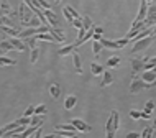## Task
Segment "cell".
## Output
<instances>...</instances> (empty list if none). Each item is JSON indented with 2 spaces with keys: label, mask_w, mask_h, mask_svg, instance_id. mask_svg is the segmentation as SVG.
I'll use <instances>...</instances> for the list:
<instances>
[{
  "label": "cell",
  "mask_w": 156,
  "mask_h": 138,
  "mask_svg": "<svg viewBox=\"0 0 156 138\" xmlns=\"http://www.w3.org/2000/svg\"><path fill=\"white\" fill-rule=\"evenodd\" d=\"M18 18H20V23H22L25 28L40 27V18H36V13L31 10V7L25 2H22L18 7Z\"/></svg>",
  "instance_id": "1"
},
{
  "label": "cell",
  "mask_w": 156,
  "mask_h": 138,
  "mask_svg": "<svg viewBox=\"0 0 156 138\" xmlns=\"http://www.w3.org/2000/svg\"><path fill=\"white\" fill-rule=\"evenodd\" d=\"M119 125H120V114L117 110H112L107 123H105V136H108V138L115 136L117 130H119Z\"/></svg>",
  "instance_id": "2"
},
{
  "label": "cell",
  "mask_w": 156,
  "mask_h": 138,
  "mask_svg": "<svg viewBox=\"0 0 156 138\" xmlns=\"http://www.w3.org/2000/svg\"><path fill=\"white\" fill-rule=\"evenodd\" d=\"M154 36L153 35H150V36H146V38H141V40H138V41H135L133 43V48H132V54H136V53H141V51H145L146 48L151 44V41H153Z\"/></svg>",
  "instance_id": "3"
},
{
  "label": "cell",
  "mask_w": 156,
  "mask_h": 138,
  "mask_svg": "<svg viewBox=\"0 0 156 138\" xmlns=\"http://www.w3.org/2000/svg\"><path fill=\"white\" fill-rule=\"evenodd\" d=\"M128 38H122V40H117V41H112V40H105L102 36L100 43L104 44V48H108V49H120V48H125L126 43H128Z\"/></svg>",
  "instance_id": "4"
},
{
  "label": "cell",
  "mask_w": 156,
  "mask_h": 138,
  "mask_svg": "<svg viewBox=\"0 0 156 138\" xmlns=\"http://www.w3.org/2000/svg\"><path fill=\"white\" fill-rule=\"evenodd\" d=\"M146 87H148V82H145L141 77L138 79L136 76H133L132 82H130V89H128V92H130V94H138V92H141L143 89H146Z\"/></svg>",
  "instance_id": "5"
},
{
  "label": "cell",
  "mask_w": 156,
  "mask_h": 138,
  "mask_svg": "<svg viewBox=\"0 0 156 138\" xmlns=\"http://www.w3.org/2000/svg\"><path fill=\"white\" fill-rule=\"evenodd\" d=\"M43 12H44V16H46V20H48V23L51 25V27H54V28H58V30L62 31L59 18H58V15L54 13V12H51V8H46V10H43Z\"/></svg>",
  "instance_id": "6"
},
{
  "label": "cell",
  "mask_w": 156,
  "mask_h": 138,
  "mask_svg": "<svg viewBox=\"0 0 156 138\" xmlns=\"http://www.w3.org/2000/svg\"><path fill=\"white\" fill-rule=\"evenodd\" d=\"M145 28H148V25H146V22H145V20H143V22H133V23H132V30L128 31V35H126V38H128V40H132L133 36H136L138 33H140V31H143Z\"/></svg>",
  "instance_id": "7"
},
{
  "label": "cell",
  "mask_w": 156,
  "mask_h": 138,
  "mask_svg": "<svg viewBox=\"0 0 156 138\" xmlns=\"http://www.w3.org/2000/svg\"><path fill=\"white\" fill-rule=\"evenodd\" d=\"M69 122L73 123L76 128H77L79 133H86V132H90V130H92L90 125H87V123L84 122V120H81V119H71Z\"/></svg>",
  "instance_id": "8"
},
{
  "label": "cell",
  "mask_w": 156,
  "mask_h": 138,
  "mask_svg": "<svg viewBox=\"0 0 156 138\" xmlns=\"http://www.w3.org/2000/svg\"><path fill=\"white\" fill-rule=\"evenodd\" d=\"M146 61H148V58H146V59H140V58H135V59H132V73H133V76H136L140 71H143Z\"/></svg>",
  "instance_id": "9"
},
{
  "label": "cell",
  "mask_w": 156,
  "mask_h": 138,
  "mask_svg": "<svg viewBox=\"0 0 156 138\" xmlns=\"http://www.w3.org/2000/svg\"><path fill=\"white\" fill-rule=\"evenodd\" d=\"M145 22L148 27H154L156 25V5H150L148 7V13H146Z\"/></svg>",
  "instance_id": "10"
},
{
  "label": "cell",
  "mask_w": 156,
  "mask_h": 138,
  "mask_svg": "<svg viewBox=\"0 0 156 138\" xmlns=\"http://www.w3.org/2000/svg\"><path fill=\"white\" fill-rule=\"evenodd\" d=\"M113 81H115V76L112 74V71L105 69L104 73H102V79H100V87H107V86H110Z\"/></svg>",
  "instance_id": "11"
},
{
  "label": "cell",
  "mask_w": 156,
  "mask_h": 138,
  "mask_svg": "<svg viewBox=\"0 0 156 138\" xmlns=\"http://www.w3.org/2000/svg\"><path fill=\"white\" fill-rule=\"evenodd\" d=\"M8 40H10V43L15 46V49H16V51H20V53L27 51V44H25V40L18 38V36H10Z\"/></svg>",
  "instance_id": "12"
},
{
  "label": "cell",
  "mask_w": 156,
  "mask_h": 138,
  "mask_svg": "<svg viewBox=\"0 0 156 138\" xmlns=\"http://www.w3.org/2000/svg\"><path fill=\"white\" fill-rule=\"evenodd\" d=\"M73 62H74V69L77 74H82V59H81V54L74 53L73 51Z\"/></svg>",
  "instance_id": "13"
},
{
  "label": "cell",
  "mask_w": 156,
  "mask_h": 138,
  "mask_svg": "<svg viewBox=\"0 0 156 138\" xmlns=\"http://www.w3.org/2000/svg\"><path fill=\"white\" fill-rule=\"evenodd\" d=\"M76 104H77V97H76L74 94L67 95V97L64 99V108L66 110H73V108L76 107Z\"/></svg>",
  "instance_id": "14"
},
{
  "label": "cell",
  "mask_w": 156,
  "mask_h": 138,
  "mask_svg": "<svg viewBox=\"0 0 156 138\" xmlns=\"http://www.w3.org/2000/svg\"><path fill=\"white\" fill-rule=\"evenodd\" d=\"M141 79H143V81H145V82H148V84H150V82H153L154 79H156V73H154L153 69H146V71H141Z\"/></svg>",
  "instance_id": "15"
},
{
  "label": "cell",
  "mask_w": 156,
  "mask_h": 138,
  "mask_svg": "<svg viewBox=\"0 0 156 138\" xmlns=\"http://www.w3.org/2000/svg\"><path fill=\"white\" fill-rule=\"evenodd\" d=\"M49 95L54 99V100H58L59 99V95H61V87L58 82H53L51 86H49Z\"/></svg>",
  "instance_id": "16"
},
{
  "label": "cell",
  "mask_w": 156,
  "mask_h": 138,
  "mask_svg": "<svg viewBox=\"0 0 156 138\" xmlns=\"http://www.w3.org/2000/svg\"><path fill=\"white\" fill-rule=\"evenodd\" d=\"M77 48V46H76V43L74 44H67V46H62V48L59 49V51H58V54H59V56H67V54H73V51L74 49Z\"/></svg>",
  "instance_id": "17"
},
{
  "label": "cell",
  "mask_w": 156,
  "mask_h": 138,
  "mask_svg": "<svg viewBox=\"0 0 156 138\" xmlns=\"http://www.w3.org/2000/svg\"><path fill=\"white\" fill-rule=\"evenodd\" d=\"M8 13H12V8L8 5V2L7 0H0V16L8 15Z\"/></svg>",
  "instance_id": "18"
},
{
  "label": "cell",
  "mask_w": 156,
  "mask_h": 138,
  "mask_svg": "<svg viewBox=\"0 0 156 138\" xmlns=\"http://www.w3.org/2000/svg\"><path fill=\"white\" fill-rule=\"evenodd\" d=\"M102 48H104V44L100 43V41L92 40V53H94V56H95V58L100 54V51H102Z\"/></svg>",
  "instance_id": "19"
},
{
  "label": "cell",
  "mask_w": 156,
  "mask_h": 138,
  "mask_svg": "<svg viewBox=\"0 0 156 138\" xmlns=\"http://www.w3.org/2000/svg\"><path fill=\"white\" fill-rule=\"evenodd\" d=\"M12 49H15V46L10 43V40H5V41H0V51L7 53V51H12Z\"/></svg>",
  "instance_id": "20"
},
{
  "label": "cell",
  "mask_w": 156,
  "mask_h": 138,
  "mask_svg": "<svg viewBox=\"0 0 156 138\" xmlns=\"http://www.w3.org/2000/svg\"><path fill=\"white\" fill-rule=\"evenodd\" d=\"M86 33H87V28H79L77 30V40H76V46H81L82 44V40H84V36H86Z\"/></svg>",
  "instance_id": "21"
},
{
  "label": "cell",
  "mask_w": 156,
  "mask_h": 138,
  "mask_svg": "<svg viewBox=\"0 0 156 138\" xmlns=\"http://www.w3.org/2000/svg\"><path fill=\"white\" fill-rule=\"evenodd\" d=\"M43 122H44V115H38V114H35V115L31 117V123H30V125L41 127V125H43Z\"/></svg>",
  "instance_id": "22"
},
{
  "label": "cell",
  "mask_w": 156,
  "mask_h": 138,
  "mask_svg": "<svg viewBox=\"0 0 156 138\" xmlns=\"http://www.w3.org/2000/svg\"><path fill=\"white\" fill-rule=\"evenodd\" d=\"M16 61L15 59H10V58H5V56H0V68L3 66H15Z\"/></svg>",
  "instance_id": "23"
},
{
  "label": "cell",
  "mask_w": 156,
  "mask_h": 138,
  "mask_svg": "<svg viewBox=\"0 0 156 138\" xmlns=\"http://www.w3.org/2000/svg\"><path fill=\"white\" fill-rule=\"evenodd\" d=\"M90 71H92V74H95V76H102V73H104L102 66L97 64V62H92L90 64Z\"/></svg>",
  "instance_id": "24"
},
{
  "label": "cell",
  "mask_w": 156,
  "mask_h": 138,
  "mask_svg": "<svg viewBox=\"0 0 156 138\" xmlns=\"http://www.w3.org/2000/svg\"><path fill=\"white\" fill-rule=\"evenodd\" d=\"M120 64V56H112L107 59V66L108 68H117Z\"/></svg>",
  "instance_id": "25"
},
{
  "label": "cell",
  "mask_w": 156,
  "mask_h": 138,
  "mask_svg": "<svg viewBox=\"0 0 156 138\" xmlns=\"http://www.w3.org/2000/svg\"><path fill=\"white\" fill-rule=\"evenodd\" d=\"M38 128H40V127H36V125H30L28 128H25L23 135H20V136H23V138H27V136H31L33 133H35V132L38 130Z\"/></svg>",
  "instance_id": "26"
},
{
  "label": "cell",
  "mask_w": 156,
  "mask_h": 138,
  "mask_svg": "<svg viewBox=\"0 0 156 138\" xmlns=\"http://www.w3.org/2000/svg\"><path fill=\"white\" fill-rule=\"evenodd\" d=\"M38 56H40V49L38 48H31V54H30V62L31 64H35L38 61Z\"/></svg>",
  "instance_id": "27"
},
{
  "label": "cell",
  "mask_w": 156,
  "mask_h": 138,
  "mask_svg": "<svg viewBox=\"0 0 156 138\" xmlns=\"http://www.w3.org/2000/svg\"><path fill=\"white\" fill-rule=\"evenodd\" d=\"M35 114H38V115H46V114H48V108H46L44 104H40V105L35 107Z\"/></svg>",
  "instance_id": "28"
},
{
  "label": "cell",
  "mask_w": 156,
  "mask_h": 138,
  "mask_svg": "<svg viewBox=\"0 0 156 138\" xmlns=\"http://www.w3.org/2000/svg\"><path fill=\"white\" fill-rule=\"evenodd\" d=\"M153 133H154V127H146L145 130H143L141 136L143 138H150V136H153Z\"/></svg>",
  "instance_id": "29"
},
{
  "label": "cell",
  "mask_w": 156,
  "mask_h": 138,
  "mask_svg": "<svg viewBox=\"0 0 156 138\" xmlns=\"http://www.w3.org/2000/svg\"><path fill=\"white\" fill-rule=\"evenodd\" d=\"M62 13H64V18L67 20V22H69V23H73L74 16H73V13L69 12V8H67V7H64V8H62Z\"/></svg>",
  "instance_id": "30"
},
{
  "label": "cell",
  "mask_w": 156,
  "mask_h": 138,
  "mask_svg": "<svg viewBox=\"0 0 156 138\" xmlns=\"http://www.w3.org/2000/svg\"><path fill=\"white\" fill-rule=\"evenodd\" d=\"M153 108H154V100H148V102L145 104V108H143V110H145L146 114H151Z\"/></svg>",
  "instance_id": "31"
},
{
  "label": "cell",
  "mask_w": 156,
  "mask_h": 138,
  "mask_svg": "<svg viewBox=\"0 0 156 138\" xmlns=\"http://www.w3.org/2000/svg\"><path fill=\"white\" fill-rule=\"evenodd\" d=\"M82 23H84V28H92V20L89 18V16H82Z\"/></svg>",
  "instance_id": "32"
},
{
  "label": "cell",
  "mask_w": 156,
  "mask_h": 138,
  "mask_svg": "<svg viewBox=\"0 0 156 138\" xmlns=\"http://www.w3.org/2000/svg\"><path fill=\"white\" fill-rule=\"evenodd\" d=\"M141 114H143V112L132 110V112H130V119H133V120H140V119H141Z\"/></svg>",
  "instance_id": "33"
},
{
  "label": "cell",
  "mask_w": 156,
  "mask_h": 138,
  "mask_svg": "<svg viewBox=\"0 0 156 138\" xmlns=\"http://www.w3.org/2000/svg\"><path fill=\"white\" fill-rule=\"evenodd\" d=\"M23 115H27V117H33V115H35V105H28Z\"/></svg>",
  "instance_id": "34"
},
{
  "label": "cell",
  "mask_w": 156,
  "mask_h": 138,
  "mask_svg": "<svg viewBox=\"0 0 156 138\" xmlns=\"http://www.w3.org/2000/svg\"><path fill=\"white\" fill-rule=\"evenodd\" d=\"M25 41H27V43H28V46H30V48H36V36H30V38H27V40H25Z\"/></svg>",
  "instance_id": "35"
},
{
  "label": "cell",
  "mask_w": 156,
  "mask_h": 138,
  "mask_svg": "<svg viewBox=\"0 0 156 138\" xmlns=\"http://www.w3.org/2000/svg\"><path fill=\"white\" fill-rule=\"evenodd\" d=\"M36 2H38V5L43 8V10H46V8H51V3H48L46 0H36Z\"/></svg>",
  "instance_id": "36"
},
{
  "label": "cell",
  "mask_w": 156,
  "mask_h": 138,
  "mask_svg": "<svg viewBox=\"0 0 156 138\" xmlns=\"http://www.w3.org/2000/svg\"><path fill=\"white\" fill-rule=\"evenodd\" d=\"M73 25H74L76 28H77V30H79V28H82V27H84L82 18H74V20H73Z\"/></svg>",
  "instance_id": "37"
},
{
  "label": "cell",
  "mask_w": 156,
  "mask_h": 138,
  "mask_svg": "<svg viewBox=\"0 0 156 138\" xmlns=\"http://www.w3.org/2000/svg\"><path fill=\"white\" fill-rule=\"evenodd\" d=\"M67 8H69V12L73 13L74 18H82V16H79V13H77V10H76V8H73V7H67Z\"/></svg>",
  "instance_id": "38"
},
{
  "label": "cell",
  "mask_w": 156,
  "mask_h": 138,
  "mask_svg": "<svg viewBox=\"0 0 156 138\" xmlns=\"http://www.w3.org/2000/svg\"><path fill=\"white\" fill-rule=\"evenodd\" d=\"M138 136H141V133H138V132H132L126 135V138H138Z\"/></svg>",
  "instance_id": "39"
},
{
  "label": "cell",
  "mask_w": 156,
  "mask_h": 138,
  "mask_svg": "<svg viewBox=\"0 0 156 138\" xmlns=\"http://www.w3.org/2000/svg\"><path fill=\"white\" fill-rule=\"evenodd\" d=\"M31 136H35V138H38V136H41V127L40 128H38V130L35 132V133H33V135Z\"/></svg>",
  "instance_id": "40"
},
{
  "label": "cell",
  "mask_w": 156,
  "mask_h": 138,
  "mask_svg": "<svg viewBox=\"0 0 156 138\" xmlns=\"http://www.w3.org/2000/svg\"><path fill=\"white\" fill-rule=\"evenodd\" d=\"M94 30H95V33H99V35H102V33H104L102 27H94Z\"/></svg>",
  "instance_id": "41"
},
{
  "label": "cell",
  "mask_w": 156,
  "mask_h": 138,
  "mask_svg": "<svg viewBox=\"0 0 156 138\" xmlns=\"http://www.w3.org/2000/svg\"><path fill=\"white\" fill-rule=\"evenodd\" d=\"M151 35L156 36V25H154V27H151Z\"/></svg>",
  "instance_id": "42"
},
{
  "label": "cell",
  "mask_w": 156,
  "mask_h": 138,
  "mask_svg": "<svg viewBox=\"0 0 156 138\" xmlns=\"http://www.w3.org/2000/svg\"><path fill=\"white\" fill-rule=\"evenodd\" d=\"M148 87H156V79H154L153 82H150V84H148Z\"/></svg>",
  "instance_id": "43"
},
{
  "label": "cell",
  "mask_w": 156,
  "mask_h": 138,
  "mask_svg": "<svg viewBox=\"0 0 156 138\" xmlns=\"http://www.w3.org/2000/svg\"><path fill=\"white\" fill-rule=\"evenodd\" d=\"M0 136H5V130L3 128H0Z\"/></svg>",
  "instance_id": "44"
},
{
  "label": "cell",
  "mask_w": 156,
  "mask_h": 138,
  "mask_svg": "<svg viewBox=\"0 0 156 138\" xmlns=\"http://www.w3.org/2000/svg\"><path fill=\"white\" fill-rule=\"evenodd\" d=\"M2 25H3V18L0 16V27H2Z\"/></svg>",
  "instance_id": "45"
},
{
  "label": "cell",
  "mask_w": 156,
  "mask_h": 138,
  "mask_svg": "<svg viewBox=\"0 0 156 138\" xmlns=\"http://www.w3.org/2000/svg\"><path fill=\"white\" fill-rule=\"evenodd\" d=\"M153 127H154V128H156V119H154V123H153Z\"/></svg>",
  "instance_id": "46"
},
{
  "label": "cell",
  "mask_w": 156,
  "mask_h": 138,
  "mask_svg": "<svg viewBox=\"0 0 156 138\" xmlns=\"http://www.w3.org/2000/svg\"><path fill=\"white\" fill-rule=\"evenodd\" d=\"M54 2H56V3H59V2H61V0H54Z\"/></svg>",
  "instance_id": "47"
},
{
  "label": "cell",
  "mask_w": 156,
  "mask_h": 138,
  "mask_svg": "<svg viewBox=\"0 0 156 138\" xmlns=\"http://www.w3.org/2000/svg\"><path fill=\"white\" fill-rule=\"evenodd\" d=\"M146 2H148V3H151V2H153V0H146Z\"/></svg>",
  "instance_id": "48"
},
{
  "label": "cell",
  "mask_w": 156,
  "mask_h": 138,
  "mask_svg": "<svg viewBox=\"0 0 156 138\" xmlns=\"http://www.w3.org/2000/svg\"><path fill=\"white\" fill-rule=\"evenodd\" d=\"M154 130H156V128H154Z\"/></svg>",
  "instance_id": "49"
}]
</instances>
